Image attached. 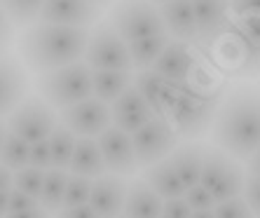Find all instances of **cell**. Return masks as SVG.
Wrapping results in <instances>:
<instances>
[{
	"mask_svg": "<svg viewBox=\"0 0 260 218\" xmlns=\"http://www.w3.org/2000/svg\"><path fill=\"white\" fill-rule=\"evenodd\" d=\"M213 145L235 160H248L260 143V94L251 87H237L223 101L211 122Z\"/></svg>",
	"mask_w": 260,
	"mask_h": 218,
	"instance_id": "cell-1",
	"label": "cell"
},
{
	"mask_svg": "<svg viewBox=\"0 0 260 218\" xmlns=\"http://www.w3.org/2000/svg\"><path fill=\"white\" fill-rule=\"evenodd\" d=\"M87 38H89V28L36 21L19 40V61L33 73L68 66L82 61Z\"/></svg>",
	"mask_w": 260,
	"mask_h": 218,
	"instance_id": "cell-2",
	"label": "cell"
},
{
	"mask_svg": "<svg viewBox=\"0 0 260 218\" xmlns=\"http://www.w3.org/2000/svg\"><path fill=\"white\" fill-rule=\"evenodd\" d=\"M223 87H211L209 82H194V78L178 85L174 101L167 108L164 117L176 134L185 139L202 136L211 129L213 115L220 103Z\"/></svg>",
	"mask_w": 260,
	"mask_h": 218,
	"instance_id": "cell-3",
	"label": "cell"
},
{
	"mask_svg": "<svg viewBox=\"0 0 260 218\" xmlns=\"http://www.w3.org/2000/svg\"><path fill=\"white\" fill-rule=\"evenodd\" d=\"M36 91L52 108H66L91 97V68L75 61L54 71L36 73Z\"/></svg>",
	"mask_w": 260,
	"mask_h": 218,
	"instance_id": "cell-4",
	"label": "cell"
},
{
	"mask_svg": "<svg viewBox=\"0 0 260 218\" xmlns=\"http://www.w3.org/2000/svg\"><path fill=\"white\" fill-rule=\"evenodd\" d=\"M244 167L232 155L220 148H204L200 185L209 190L213 202H225L239 197L244 188Z\"/></svg>",
	"mask_w": 260,
	"mask_h": 218,
	"instance_id": "cell-5",
	"label": "cell"
},
{
	"mask_svg": "<svg viewBox=\"0 0 260 218\" xmlns=\"http://www.w3.org/2000/svg\"><path fill=\"white\" fill-rule=\"evenodd\" d=\"M108 24L124 43L167 33L157 5H152L150 0H117L110 10Z\"/></svg>",
	"mask_w": 260,
	"mask_h": 218,
	"instance_id": "cell-6",
	"label": "cell"
},
{
	"mask_svg": "<svg viewBox=\"0 0 260 218\" xmlns=\"http://www.w3.org/2000/svg\"><path fill=\"white\" fill-rule=\"evenodd\" d=\"M82 59L91 71H132L127 43L113 30L108 21H99L89 30Z\"/></svg>",
	"mask_w": 260,
	"mask_h": 218,
	"instance_id": "cell-7",
	"label": "cell"
},
{
	"mask_svg": "<svg viewBox=\"0 0 260 218\" xmlns=\"http://www.w3.org/2000/svg\"><path fill=\"white\" fill-rule=\"evenodd\" d=\"M56 122L59 117L52 106H47L40 97H26L5 117V127L7 132L21 136L26 143H36V141L47 139Z\"/></svg>",
	"mask_w": 260,
	"mask_h": 218,
	"instance_id": "cell-8",
	"label": "cell"
},
{
	"mask_svg": "<svg viewBox=\"0 0 260 218\" xmlns=\"http://www.w3.org/2000/svg\"><path fill=\"white\" fill-rule=\"evenodd\" d=\"M129 136H132V148L139 167L159 162L178 145V134L167 122V117H152Z\"/></svg>",
	"mask_w": 260,
	"mask_h": 218,
	"instance_id": "cell-9",
	"label": "cell"
},
{
	"mask_svg": "<svg viewBox=\"0 0 260 218\" xmlns=\"http://www.w3.org/2000/svg\"><path fill=\"white\" fill-rule=\"evenodd\" d=\"M59 122L66 124L75 136H89L96 139L106 127H110V108L108 103L99 101L96 97H89L85 101H78L73 106L61 108Z\"/></svg>",
	"mask_w": 260,
	"mask_h": 218,
	"instance_id": "cell-10",
	"label": "cell"
},
{
	"mask_svg": "<svg viewBox=\"0 0 260 218\" xmlns=\"http://www.w3.org/2000/svg\"><path fill=\"white\" fill-rule=\"evenodd\" d=\"M99 150H101L103 169L117 176H132L136 174L139 164H136V155L132 148V136L127 132L117 129L115 124L106 127L96 136Z\"/></svg>",
	"mask_w": 260,
	"mask_h": 218,
	"instance_id": "cell-11",
	"label": "cell"
},
{
	"mask_svg": "<svg viewBox=\"0 0 260 218\" xmlns=\"http://www.w3.org/2000/svg\"><path fill=\"white\" fill-rule=\"evenodd\" d=\"M101 19V7L91 0H45L38 21L75 28H91Z\"/></svg>",
	"mask_w": 260,
	"mask_h": 218,
	"instance_id": "cell-12",
	"label": "cell"
},
{
	"mask_svg": "<svg viewBox=\"0 0 260 218\" xmlns=\"http://www.w3.org/2000/svg\"><path fill=\"white\" fill-rule=\"evenodd\" d=\"M197 24V40L204 49H209L213 43L232 28L228 21L230 14V0H190Z\"/></svg>",
	"mask_w": 260,
	"mask_h": 218,
	"instance_id": "cell-13",
	"label": "cell"
},
{
	"mask_svg": "<svg viewBox=\"0 0 260 218\" xmlns=\"http://www.w3.org/2000/svg\"><path fill=\"white\" fill-rule=\"evenodd\" d=\"M124 197H127V181L124 176L117 174H106L91 178V190H89V202L87 204L94 209L99 218H115L122 213L124 206Z\"/></svg>",
	"mask_w": 260,
	"mask_h": 218,
	"instance_id": "cell-14",
	"label": "cell"
},
{
	"mask_svg": "<svg viewBox=\"0 0 260 218\" xmlns=\"http://www.w3.org/2000/svg\"><path fill=\"white\" fill-rule=\"evenodd\" d=\"M28 94V75L17 56H0V117H7Z\"/></svg>",
	"mask_w": 260,
	"mask_h": 218,
	"instance_id": "cell-15",
	"label": "cell"
},
{
	"mask_svg": "<svg viewBox=\"0 0 260 218\" xmlns=\"http://www.w3.org/2000/svg\"><path fill=\"white\" fill-rule=\"evenodd\" d=\"M178 85L181 82H171V80L162 78L159 73H155L152 68L139 71L132 80V87L139 91L141 97H143V101L152 108L155 117H164L167 108L174 101L176 91H178Z\"/></svg>",
	"mask_w": 260,
	"mask_h": 218,
	"instance_id": "cell-16",
	"label": "cell"
},
{
	"mask_svg": "<svg viewBox=\"0 0 260 218\" xmlns=\"http://www.w3.org/2000/svg\"><path fill=\"white\" fill-rule=\"evenodd\" d=\"M108 108H110V124H115L117 129H122L127 134L136 132L148 120L155 117L152 108L143 101V97L134 87H127Z\"/></svg>",
	"mask_w": 260,
	"mask_h": 218,
	"instance_id": "cell-17",
	"label": "cell"
},
{
	"mask_svg": "<svg viewBox=\"0 0 260 218\" xmlns=\"http://www.w3.org/2000/svg\"><path fill=\"white\" fill-rule=\"evenodd\" d=\"M150 68L155 73H159L162 78L171 80V82H185L197 71V56H194L192 47L188 43L169 40L167 47L162 49V54L157 56V61Z\"/></svg>",
	"mask_w": 260,
	"mask_h": 218,
	"instance_id": "cell-18",
	"label": "cell"
},
{
	"mask_svg": "<svg viewBox=\"0 0 260 218\" xmlns=\"http://www.w3.org/2000/svg\"><path fill=\"white\" fill-rule=\"evenodd\" d=\"M157 10L162 17L164 30L171 40H181V43L197 40V24H194L190 0H171V3L159 5Z\"/></svg>",
	"mask_w": 260,
	"mask_h": 218,
	"instance_id": "cell-19",
	"label": "cell"
},
{
	"mask_svg": "<svg viewBox=\"0 0 260 218\" xmlns=\"http://www.w3.org/2000/svg\"><path fill=\"white\" fill-rule=\"evenodd\" d=\"M232 33L244 54V73H260V14L237 17Z\"/></svg>",
	"mask_w": 260,
	"mask_h": 218,
	"instance_id": "cell-20",
	"label": "cell"
},
{
	"mask_svg": "<svg viewBox=\"0 0 260 218\" xmlns=\"http://www.w3.org/2000/svg\"><path fill=\"white\" fill-rule=\"evenodd\" d=\"M162 197L143 181L134 178L127 183V197L122 206V216L127 218H159L162 213Z\"/></svg>",
	"mask_w": 260,
	"mask_h": 218,
	"instance_id": "cell-21",
	"label": "cell"
},
{
	"mask_svg": "<svg viewBox=\"0 0 260 218\" xmlns=\"http://www.w3.org/2000/svg\"><path fill=\"white\" fill-rule=\"evenodd\" d=\"M143 181L148 183L162 200H174V197H183V195H185V185H183V181L178 178V174H176L169 158L143 167Z\"/></svg>",
	"mask_w": 260,
	"mask_h": 218,
	"instance_id": "cell-22",
	"label": "cell"
},
{
	"mask_svg": "<svg viewBox=\"0 0 260 218\" xmlns=\"http://www.w3.org/2000/svg\"><path fill=\"white\" fill-rule=\"evenodd\" d=\"M167 158L171 160L176 174H178V178L183 181V185H185V188H190V185H197V183H200L202 160H204V145L194 143V141L183 143V145H176Z\"/></svg>",
	"mask_w": 260,
	"mask_h": 218,
	"instance_id": "cell-23",
	"label": "cell"
},
{
	"mask_svg": "<svg viewBox=\"0 0 260 218\" xmlns=\"http://www.w3.org/2000/svg\"><path fill=\"white\" fill-rule=\"evenodd\" d=\"M66 171L68 174L87 176V178H96V176H101L106 171L96 139H89V136H78L75 139V148H73Z\"/></svg>",
	"mask_w": 260,
	"mask_h": 218,
	"instance_id": "cell-24",
	"label": "cell"
},
{
	"mask_svg": "<svg viewBox=\"0 0 260 218\" xmlns=\"http://www.w3.org/2000/svg\"><path fill=\"white\" fill-rule=\"evenodd\" d=\"M132 71H91V97L113 103L127 87H132Z\"/></svg>",
	"mask_w": 260,
	"mask_h": 218,
	"instance_id": "cell-25",
	"label": "cell"
},
{
	"mask_svg": "<svg viewBox=\"0 0 260 218\" xmlns=\"http://www.w3.org/2000/svg\"><path fill=\"white\" fill-rule=\"evenodd\" d=\"M171 38L167 33H157V36H148V38H139L134 43H127L129 47V59H132V68H150L157 56L162 54V49L167 47Z\"/></svg>",
	"mask_w": 260,
	"mask_h": 218,
	"instance_id": "cell-26",
	"label": "cell"
},
{
	"mask_svg": "<svg viewBox=\"0 0 260 218\" xmlns=\"http://www.w3.org/2000/svg\"><path fill=\"white\" fill-rule=\"evenodd\" d=\"M75 139H78V136H75L66 124L56 122L54 129H52L47 136L49 155H52V169H68L73 148H75Z\"/></svg>",
	"mask_w": 260,
	"mask_h": 218,
	"instance_id": "cell-27",
	"label": "cell"
},
{
	"mask_svg": "<svg viewBox=\"0 0 260 218\" xmlns=\"http://www.w3.org/2000/svg\"><path fill=\"white\" fill-rule=\"evenodd\" d=\"M66 178L68 171L66 169H47L45 171V181H43V190H40V206L47 213H56L63 206V190H66Z\"/></svg>",
	"mask_w": 260,
	"mask_h": 218,
	"instance_id": "cell-28",
	"label": "cell"
},
{
	"mask_svg": "<svg viewBox=\"0 0 260 218\" xmlns=\"http://www.w3.org/2000/svg\"><path fill=\"white\" fill-rule=\"evenodd\" d=\"M45 0H3L0 5L5 10L7 19L14 28H26V26L36 24L40 7Z\"/></svg>",
	"mask_w": 260,
	"mask_h": 218,
	"instance_id": "cell-29",
	"label": "cell"
},
{
	"mask_svg": "<svg viewBox=\"0 0 260 218\" xmlns=\"http://www.w3.org/2000/svg\"><path fill=\"white\" fill-rule=\"evenodd\" d=\"M28 148L30 143H26L21 136L12 132H5V139H3V148H0V164L7 167L10 171H17L21 167L28 164Z\"/></svg>",
	"mask_w": 260,
	"mask_h": 218,
	"instance_id": "cell-30",
	"label": "cell"
},
{
	"mask_svg": "<svg viewBox=\"0 0 260 218\" xmlns=\"http://www.w3.org/2000/svg\"><path fill=\"white\" fill-rule=\"evenodd\" d=\"M43 181H45V169H38V167H21V169L12 171V188L21 190L28 197H40V190H43Z\"/></svg>",
	"mask_w": 260,
	"mask_h": 218,
	"instance_id": "cell-31",
	"label": "cell"
},
{
	"mask_svg": "<svg viewBox=\"0 0 260 218\" xmlns=\"http://www.w3.org/2000/svg\"><path fill=\"white\" fill-rule=\"evenodd\" d=\"M89 190H91V178L78 176V174H68L66 190H63V206L87 204L89 202Z\"/></svg>",
	"mask_w": 260,
	"mask_h": 218,
	"instance_id": "cell-32",
	"label": "cell"
},
{
	"mask_svg": "<svg viewBox=\"0 0 260 218\" xmlns=\"http://www.w3.org/2000/svg\"><path fill=\"white\" fill-rule=\"evenodd\" d=\"M213 216L216 218H255L248 209V204L244 202V197H232V200H225V202H218L213 206Z\"/></svg>",
	"mask_w": 260,
	"mask_h": 218,
	"instance_id": "cell-33",
	"label": "cell"
},
{
	"mask_svg": "<svg viewBox=\"0 0 260 218\" xmlns=\"http://www.w3.org/2000/svg\"><path fill=\"white\" fill-rule=\"evenodd\" d=\"M242 195H244V202H246L248 209H251V213H253L255 218H260V176H253V174L244 176Z\"/></svg>",
	"mask_w": 260,
	"mask_h": 218,
	"instance_id": "cell-34",
	"label": "cell"
},
{
	"mask_svg": "<svg viewBox=\"0 0 260 218\" xmlns=\"http://www.w3.org/2000/svg\"><path fill=\"white\" fill-rule=\"evenodd\" d=\"M183 200L188 202V206L192 209V211H202V209H213V206H216V202H213V197L209 195V190L202 188L200 183H197V185L185 188Z\"/></svg>",
	"mask_w": 260,
	"mask_h": 218,
	"instance_id": "cell-35",
	"label": "cell"
},
{
	"mask_svg": "<svg viewBox=\"0 0 260 218\" xmlns=\"http://www.w3.org/2000/svg\"><path fill=\"white\" fill-rule=\"evenodd\" d=\"M28 164H30V167H38V169H45V171L52 169V155H49L47 139L30 143V148H28Z\"/></svg>",
	"mask_w": 260,
	"mask_h": 218,
	"instance_id": "cell-36",
	"label": "cell"
},
{
	"mask_svg": "<svg viewBox=\"0 0 260 218\" xmlns=\"http://www.w3.org/2000/svg\"><path fill=\"white\" fill-rule=\"evenodd\" d=\"M40 206V202L36 197H28L21 190L12 188L10 190V200H7V213H17V211H28V209H36Z\"/></svg>",
	"mask_w": 260,
	"mask_h": 218,
	"instance_id": "cell-37",
	"label": "cell"
},
{
	"mask_svg": "<svg viewBox=\"0 0 260 218\" xmlns=\"http://www.w3.org/2000/svg\"><path fill=\"white\" fill-rule=\"evenodd\" d=\"M192 209L188 206V202L183 197H174V200H164L162 202V213L159 218H190Z\"/></svg>",
	"mask_w": 260,
	"mask_h": 218,
	"instance_id": "cell-38",
	"label": "cell"
},
{
	"mask_svg": "<svg viewBox=\"0 0 260 218\" xmlns=\"http://www.w3.org/2000/svg\"><path fill=\"white\" fill-rule=\"evenodd\" d=\"M56 218H99L89 204H73V206H61L54 213Z\"/></svg>",
	"mask_w": 260,
	"mask_h": 218,
	"instance_id": "cell-39",
	"label": "cell"
},
{
	"mask_svg": "<svg viewBox=\"0 0 260 218\" xmlns=\"http://www.w3.org/2000/svg\"><path fill=\"white\" fill-rule=\"evenodd\" d=\"M230 10L237 17L244 14H260V0H230Z\"/></svg>",
	"mask_w": 260,
	"mask_h": 218,
	"instance_id": "cell-40",
	"label": "cell"
},
{
	"mask_svg": "<svg viewBox=\"0 0 260 218\" xmlns=\"http://www.w3.org/2000/svg\"><path fill=\"white\" fill-rule=\"evenodd\" d=\"M12 38H14V26L10 24L5 10H3V5H0V47H10Z\"/></svg>",
	"mask_w": 260,
	"mask_h": 218,
	"instance_id": "cell-41",
	"label": "cell"
},
{
	"mask_svg": "<svg viewBox=\"0 0 260 218\" xmlns=\"http://www.w3.org/2000/svg\"><path fill=\"white\" fill-rule=\"evenodd\" d=\"M5 218H49V213L45 211L43 206H36V209H28V211H17V213H7Z\"/></svg>",
	"mask_w": 260,
	"mask_h": 218,
	"instance_id": "cell-42",
	"label": "cell"
},
{
	"mask_svg": "<svg viewBox=\"0 0 260 218\" xmlns=\"http://www.w3.org/2000/svg\"><path fill=\"white\" fill-rule=\"evenodd\" d=\"M12 188V171L0 164V190H10Z\"/></svg>",
	"mask_w": 260,
	"mask_h": 218,
	"instance_id": "cell-43",
	"label": "cell"
},
{
	"mask_svg": "<svg viewBox=\"0 0 260 218\" xmlns=\"http://www.w3.org/2000/svg\"><path fill=\"white\" fill-rule=\"evenodd\" d=\"M246 162H248V174L260 176V152H253V155H251Z\"/></svg>",
	"mask_w": 260,
	"mask_h": 218,
	"instance_id": "cell-44",
	"label": "cell"
},
{
	"mask_svg": "<svg viewBox=\"0 0 260 218\" xmlns=\"http://www.w3.org/2000/svg\"><path fill=\"white\" fill-rule=\"evenodd\" d=\"M12 190V188H10ZM10 190H0V218L7 216V200H10Z\"/></svg>",
	"mask_w": 260,
	"mask_h": 218,
	"instance_id": "cell-45",
	"label": "cell"
},
{
	"mask_svg": "<svg viewBox=\"0 0 260 218\" xmlns=\"http://www.w3.org/2000/svg\"><path fill=\"white\" fill-rule=\"evenodd\" d=\"M190 218H216V216H213V209H202V211H192Z\"/></svg>",
	"mask_w": 260,
	"mask_h": 218,
	"instance_id": "cell-46",
	"label": "cell"
},
{
	"mask_svg": "<svg viewBox=\"0 0 260 218\" xmlns=\"http://www.w3.org/2000/svg\"><path fill=\"white\" fill-rule=\"evenodd\" d=\"M5 132H7V127H5V120L0 117V148H3V139H5Z\"/></svg>",
	"mask_w": 260,
	"mask_h": 218,
	"instance_id": "cell-47",
	"label": "cell"
},
{
	"mask_svg": "<svg viewBox=\"0 0 260 218\" xmlns=\"http://www.w3.org/2000/svg\"><path fill=\"white\" fill-rule=\"evenodd\" d=\"M91 3H94V5H99V7H106V5H110L113 0H91Z\"/></svg>",
	"mask_w": 260,
	"mask_h": 218,
	"instance_id": "cell-48",
	"label": "cell"
},
{
	"mask_svg": "<svg viewBox=\"0 0 260 218\" xmlns=\"http://www.w3.org/2000/svg\"><path fill=\"white\" fill-rule=\"evenodd\" d=\"M150 3H152V5H164V3H171V0H150Z\"/></svg>",
	"mask_w": 260,
	"mask_h": 218,
	"instance_id": "cell-49",
	"label": "cell"
},
{
	"mask_svg": "<svg viewBox=\"0 0 260 218\" xmlns=\"http://www.w3.org/2000/svg\"><path fill=\"white\" fill-rule=\"evenodd\" d=\"M7 54V47H0V56H5Z\"/></svg>",
	"mask_w": 260,
	"mask_h": 218,
	"instance_id": "cell-50",
	"label": "cell"
},
{
	"mask_svg": "<svg viewBox=\"0 0 260 218\" xmlns=\"http://www.w3.org/2000/svg\"><path fill=\"white\" fill-rule=\"evenodd\" d=\"M115 218H127V216H122V213H120V216H115Z\"/></svg>",
	"mask_w": 260,
	"mask_h": 218,
	"instance_id": "cell-51",
	"label": "cell"
},
{
	"mask_svg": "<svg viewBox=\"0 0 260 218\" xmlns=\"http://www.w3.org/2000/svg\"><path fill=\"white\" fill-rule=\"evenodd\" d=\"M255 152H260V143H258V150H255Z\"/></svg>",
	"mask_w": 260,
	"mask_h": 218,
	"instance_id": "cell-52",
	"label": "cell"
},
{
	"mask_svg": "<svg viewBox=\"0 0 260 218\" xmlns=\"http://www.w3.org/2000/svg\"><path fill=\"white\" fill-rule=\"evenodd\" d=\"M0 3H3V0H0Z\"/></svg>",
	"mask_w": 260,
	"mask_h": 218,
	"instance_id": "cell-53",
	"label": "cell"
}]
</instances>
